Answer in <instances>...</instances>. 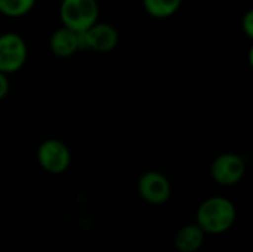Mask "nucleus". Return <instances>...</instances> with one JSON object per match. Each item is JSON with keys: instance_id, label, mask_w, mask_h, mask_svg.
<instances>
[{"instance_id": "f257e3e1", "label": "nucleus", "mask_w": 253, "mask_h": 252, "mask_svg": "<svg viewBox=\"0 0 253 252\" xmlns=\"http://www.w3.org/2000/svg\"><path fill=\"white\" fill-rule=\"evenodd\" d=\"M236 218L237 209L228 198L212 196L200 203L196 224L205 235H222L234 226Z\"/></svg>"}, {"instance_id": "f03ea898", "label": "nucleus", "mask_w": 253, "mask_h": 252, "mask_svg": "<svg viewBox=\"0 0 253 252\" xmlns=\"http://www.w3.org/2000/svg\"><path fill=\"white\" fill-rule=\"evenodd\" d=\"M59 19L62 27L77 34L84 33L98 22L99 4L96 0H62Z\"/></svg>"}, {"instance_id": "7ed1b4c3", "label": "nucleus", "mask_w": 253, "mask_h": 252, "mask_svg": "<svg viewBox=\"0 0 253 252\" xmlns=\"http://www.w3.org/2000/svg\"><path fill=\"white\" fill-rule=\"evenodd\" d=\"M28 58V48L25 40L12 31L0 34V71L12 74L19 71Z\"/></svg>"}, {"instance_id": "20e7f679", "label": "nucleus", "mask_w": 253, "mask_h": 252, "mask_svg": "<svg viewBox=\"0 0 253 252\" xmlns=\"http://www.w3.org/2000/svg\"><path fill=\"white\" fill-rule=\"evenodd\" d=\"M37 160L43 171L59 175L71 165V153L65 143L56 138L44 140L37 149Z\"/></svg>"}, {"instance_id": "39448f33", "label": "nucleus", "mask_w": 253, "mask_h": 252, "mask_svg": "<svg viewBox=\"0 0 253 252\" xmlns=\"http://www.w3.org/2000/svg\"><path fill=\"white\" fill-rule=\"evenodd\" d=\"M119 43V31L108 22H96L87 31L79 34L80 50L90 49L93 52L107 53L116 49Z\"/></svg>"}, {"instance_id": "423d86ee", "label": "nucleus", "mask_w": 253, "mask_h": 252, "mask_svg": "<svg viewBox=\"0 0 253 252\" xmlns=\"http://www.w3.org/2000/svg\"><path fill=\"white\" fill-rule=\"evenodd\" d=\"M246 172L245 159L236 153L219 154L211 166V175L219 186L230 187L240 183Z\"/></svg>"}, {"instance_id": "0eeeda50", "label": "nucleus", "mask_w": 253, "mask_h": 252, "mask_svg": "<svg viewBox=\"0 0 253 252\" xmlns=\"http://www.w3.org/2000/svg\"><path fill=\"white\" fill-rule=\"evenodd\" d=\"M141 198L150 205H165L172 196L169 178L159 171H147L138 181Z\"/></svg>"}, {"instance_id": "6e6552de", "label": "nucleus", "mask_w": 253, "mask_h": 252, "mask_svg": "<svg viewBox=\"0 0 253 252\" xmlns=\"http://www.w3.org/2000/svg\"><path fill=\"white\" fill-rule=\"evenodd\" d=\"M49 48L52 53L58 58H70L73 56L77 50H80L79 46V34L65 28L59 27L56 28L50 39H49Z\"/></svg>"}, {"instance_id": "1a4fd4ad", "label": "nucleus", "mask_w": 253, "mask_h": 252, "mask_svg": "<svg viewBox=\"0 0 253 252\" xmlns=\"http://www.w3.org/2000/svg\"><path fill=\"white\" fill-rule=\"evenodd\" d=\"M205 232L194 223L181 227L175 235V248L179 252H197L205 244Z\"/></svg>"}, {"instance_id": "9d476101", "label": "nucleus", "mask_w": 253, "mask_h": 252, "mask_svg": "<svg viewBox=\"0 0 253 252\" xmlns=\"http://www.w3.org/2000/svg\"><path fill=\"white\" fill-rule=\"evenodd\" d=\"M182 4V0H142V6L148 15L157 19L173 16Z\"/></svg>"}, {"instance_id": "9b49d317", "label": "nucleus", "mask_w": 253, "mask_h": 252, "mask_svg": "<svg viewBox=\"0 0 253 252\" xmlns=\"http://www.w3.org/2000/svg\"><path fill=\"white\" fill-rule=\"evenodd\" d=\"M37 0H0V13L10 18H19L33 10Z\"/></svg>"}, {"instance_id": "f8f14e48", "label": "nucleus", "mask_w": 253, "mask_h": 252, "mask_svg": "<svg viewBox=\"0 0 253 252\" xmlns=\"http://www.w3.org/2000/svg\"><path fill=\"white\" fill-rule=\"evenodd\" d=\"M242 30H243V33H245L249 39H252L253 37V10L252 9L246 10V13L242 16Z\"/></svg>"}, {"instance_id": "ddd939ff", "label": "nucleus", "mask_w": 253, "mask_h": 252, "mask_svg": "<svg viewBox=\"0 0 253 252\" xmlns=\"http://www.w3.org/2000/svg\"><path fill=\"white\" fill-rule=\"evenodd\" d=\"M9 88H10V85H9V79H7V76H6V74H3V73L0 71V101H1V100H4V98L7 97V94H9Z\"/></svg>"}]
</instances>
